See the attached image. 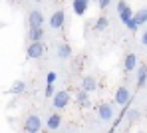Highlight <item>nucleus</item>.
<instances>
[{"instance_id": "nucleus-1", "label": "nucleus", "mask_w": 147, "mask_h": 133, "mask_svg": "<svg viewBox=\"0 0 147 133\" xmlns=\"http://www.w3.org/2000/svg\"><path fill=\"white\" fill-rule=\"evenodd\" d=\"M70 101H72V95H70L68 89H60V91H56V95L52 97V103H54L56 109H66V107L70 105Z\"/></svg>"}, {"instance_id": "nucleus-2", "label": "nucleus", "mask_w": 147, "mask_h": 133, "mask_svg": "<svg viewBox=\"0 0 147 133\" xmlns=\"http://www.w3.org/2000/svg\"><path fill=\"white\" fill-rule=\"evenodd\" d=\"M131 99H133V93L125 87V85H121V87H117V91H115V97H113V101L117 103V105H131Z\"/></svg>"}, {"instance_id": "nucleus-3", "label": "nucleus", "mask_w": 147, "mask_h": 133, "mask_svg": "<svg viewBox=\"0 0 147 133\" xmlns=\"http://www.w3.org/2000/svg\"><path fill=\"white\" fill-rule=\"evenodd\" d=\"M44 54H46V44L44 42H32L28 46V50H26V56L30 60H40Z\"/></svg>"}, {"instance_id": "nucleus-4", "label": "nucleus", "mask_w": 147, "mask_h": 133, "mask_svg": "<svg viewBox=\"0 0 147 133\" xmlns=\"http://www.w3.org/2000/svg\"><path fill=\"white\" fill-rule=\"evenodd\" d=\"M117 14H119V18H121V22H123V26H125V24H127V22L133 18V14H135V12L131 10V6H129L125 0H119V2H117Z\"/></svg>"}, {"instance_id": "nucleus-5", "label": "nucleus", "mask_w": 147, "mask_h": 133, "mask_svg": "<svg viewBox=\"0 0 147 133\" xmlns=\"http://www.w3.org/2000/svg\"><path fill=\"white\" fill-rule=\"evenodd\" d=\"M42 129V119L38 115H28L24 121V131L26 133H40Z\"/></svg>"}, {"instance_id": "nucleus-6", "label": "nucleus", "mask_w": 147, "mask_h": 133, "mask_svg": "<svg viewBox=\"0 0 147 133\" xmlns=\"http://www.w3.org/2000/svg\"><path fill=\"white\" fill-rule=\"evenodd\" d=\"M80 85H82V91H86V93H94V91H98V80H96L94 76H84Z\"/></svg>"}, {"instance_id": "nucleus-7", "label": "nucleus", "mask_w": 147, "mask_h": 133, "mask_svg": "<svg viewBox=\"0 0 147 133\" xmlns=\"http://www.w3.org/2000/svg\"><path fill=\"white\" fill-rule=\"evenodd\" d=\"M64 22H66V12H64V10H56V12L50 16V28H54V30L62 28Z\"/></svg>"}, {"instance_id": "nucleus-8", "label": "nucleus", "mask_w": 147, "mask_h": 133, "mask_svg": "<svg viewBox=\"0 0 147 133\" xmlns=\"http://www.w3.org/2000/svg\"><path fill=\"white\" fill-rule=\"evenodd\" d=\"M28 22H30V28H42L44 26V14L40 10H32L28 14Z\"/></svg>"}, {"instance_id": "nucleus-9", "label": "nucleus", "mask_w": 147, "mask_h": 133, "mask_svg": "<svg viewBox=\"0 0 147 133\" xmlns=\"http://www.w3.org/2000/svg\"><path fill=\"white\" fill-rule=\"evenodd\" d=\"M98 117L101 121H109L113 117V107L109 103H99L98 105Z\"/></svg>"}, {"instance_id": "nucleus-10", "label": "nucleus", "mask_w": 147, "mask_h": 133, "mask_svg": "<svg viewBox=\"0 0 147 133\" xmlns=\"http://www.w3.org/2000/svg\"><path fill=\"white\" fill-rule=\"evenodd\" d=\"M72 8H74V14L76 16H84L88 12V8H90V0H74Z\"/></svg>"}, {"instance_id": "nucleus-11", "label": "nucleus", "mask_w": 147, "mask_h": 133, "mask_svg": "<svg viewBox=\"0 0 147 133\" xmlns=\"http://www.w3.org/2000/svg\"><path fill=\"white\" fill-rule=\"evenodd\" d=\"M135 68H137V56H135L133 52H129L127 56H125V60H123V72L129 74V72H133Z\"/></svg>"}, {"instance_id": "nucleus-12", "label": "nucleus", "mask_w": 147, "mask_h": 133, "mask_svg": "<svg viewBox=\"0 0 147 133\" xmlns=\"http://www.w3.org/2000/svg\"><path fill=\"white\" fill-rule=\"evenodd\" d=\"M76 103H78V107H90L92 105V99H90V93H86V91H78L76 93Z\"/></svg>"}, {"instance_id": "nucleus-13", "label": "nucleus", "mask_w": 147, "mask_h": 133, "mask_svg": "<svg viewBox=\"0 0 147 133\" xmlns=\"http://www.w3.org/2000/svg\"><path fill=\"white\" fill-rule=\"evenodd\" d=\"M46 125H48L50 131H56V129L62 125V115H60V113H52L48 117V121H46Z\"/></svg>"}, {"instance_id": "nucleus-14", "label": "nucleus", "mask_w": 147, "mask_h": 133, "mask_svg": "<svg viewBox=\"0 0 147 133\" xmlns=\"http://www.w3.org/2000/svg\"><path fill=\"white\" fill-rule=\"evenodd\" d=\"M28 38H30V44H32V42H42V38H44V28H30V30H28Z\"/></svg>"}, {"instance_id": "nucleus-15", "label": "nucleus", "mask_w": 147, "mask_h": 133, "mask_svg": "<svg viewBox=\"0 0 147 133\" xmlns=\"http://www.w3.org/2000/svg\"><path fill=\"white\" fill-rule=\"evenodd\" d=\"M58 58H62V60L72 58V46H70V44H66V42H62V44L58 46Z\"/></svg>"}, {"instance_id": "nucleus-16", "label": "nucleus", "mask_w": 147, "mask_h": 133, "mask_svg": "<svg viewBox=\"0 0 147 133\" xmlns=\"http://www.w3.org/2000/svg\"><path fill=\"white\" fill-rule=\"evenodd\" d=\"M145 83H147V64H143L137 70V87H143Z\"/></svg>"}, {"instance_id": "nucleus-17", "label": "nucleus", "mask_w": 147, "mask_h": 133, "mask_svg": "<svg viewBox=\"0 0 147 133\" xmlns=\"http://www.w3.org/2000/svg\"><path fill=\"white\" fill-rule=\"evenodd\" d=\"M133 20L137 22V26H143V24H145L147 22V6L145 8H139V10L133 14Z\"/></svg>"}, {"instance_id": "nucleus-18", "label": "nucleus", "mask_w": 147, "mask_h": 133, "mask_svg": "<svg viewBox=\"0 0 147 133\" xmlns=\"http://www.w3.org/2000/svg\"><path fill=\"white\" fill-rule=\"evenodd\" d=\"M24 91H26V81H22V80L14 81L12 87H10V93H12V95H20V93H24Z\"/></svg>"}, {"instance_id": "nucleus-19", "label": "nucleus", "mask_w": 147, "mask_h": 133, "mask_svg": "<svg viewBox=\"0 0 147 133\" xmlns=\"http://www.w3.org/2000/svg\"><path fill=\"white\" fill-rule=\"evenodd\" d=\"M107 26H109V20L105 16H99L98 20L94 22V30L96 32H103V30H107Z\"/></svg>"}, {"instance_id": "nucleus-20", "label": "nucleus", "mask_w": 147, "mask_h": 133, "mask_svg": "<svg viewBox=\"0 0 147 133\" xmlns=\"http://www.w3.org/2000/svg\"><path fill=\"white\" fill-rule=\"evenodd\" d=\"M44 95H46V97H54V95H56V89H54V83H46V89H44Z\"/></svg>"}, {"instance_id": "nucleus-21", "label": "nucleus", "mask_w": 147, "mask_h": 133, "mask_svg": "<svg viewBox=\"0 0 147 133\" xmlns=\"http://www.w3.org/2000/svg\"><path fill=\"white\" fill-rule=\"evenodd\" d=\"M125 28H127L129 32H137V30H139V26H137V22H135L133 18H131V20H129V22L125 24Z\"/></svg>"}, {"instance_id": "nucleus-22", "label": "nucleus", "mask_w": 147, "mask_h": 133, "mask_svg": "<svg viewBox=\"0 0 147 133\" xmlns=\"http://www.w3.org/2000/svg\"><path fill=\"white\" fill-rule=\"evenodd\" d=\"M56 80H58V74L56 72H48L46 74V83H54Z\"/></svg>"}, {"instance_id": "nucleus-23", "label": "nucleus", "mask_w": 147, "mask_h": 133, "mask_svg": "<svg viewBox=\"0 0 147 133\" xmlns=\"http://www.w3.org/2000/svg\"><path fill=\"white\" fill-rule=\"evenodd\" d=\"M109 4H111V0H98V6L101 8V10H105Z\"/></svg>"}, {"instance_id": "nucleus-24", "label": "nucleus", "mask_w": 147, "mask_h": 133, "mask_svg": "<svg viewBox=\"0 0 147 133\" xmlns=\"http://www.w3.org/2000/svg\"><path fill=\"white\" fill-rule=\"evenodd\" d=\"M141 44H143V46H147V30L143 32V36H141Z\"/></svg>"}, {"instance_id": "nucleus-25", "label": "nucleus", "mask_w": 147, "mask_h": 133, "mask_svg": "<svg viewBox=\"0 0 147 133\" xmlns=\"http://www.w3.org/2000/svg\"><path fill=\"white\" fill-rule=\"evenodd\" d=\"M107 133H113V131H111V129H109V131H107Z\"/></svg>"}, {"instance_id": "nucleus-26", "label": "nucleus", "mask_w": 147, "mask_h": 133, "mask_svg": "<svg viewBox=\"0 0 147 133\" xmlns=\"http://www.w3.org/2000/svg\"><path fill=\"white\" fill-rule=\"evenodd\" d=\"M44 133H50V131H44Z\"/></svg>"}, {"instance_id": "nucleus-27", "label": "nucleus", "mask_w": 147, "mask_h": 133, "mask_svg": "<svg viewBox=\"0 0 147 133\" xmlns=\"http://www.w3.org/2000/svg\"><path fill=\"white\" fill-rule=\"evenodd\" d=\"M36 2H40V0H36Z\"/></svg>"}, {"instance_id": "nucleus-28", "label": "nucleus", "mask_w": 147, "mask_h": 133, "mask_svg": "<svg viewBox=\"0 0 147 133\" xmlns=\"http://www.w3.org/2000/svg\"><path fill=\"white\" fill-rule=\"evenodd\" d=\"M139 133H143V131H139Z\"/></svg>"}]
</instances>
